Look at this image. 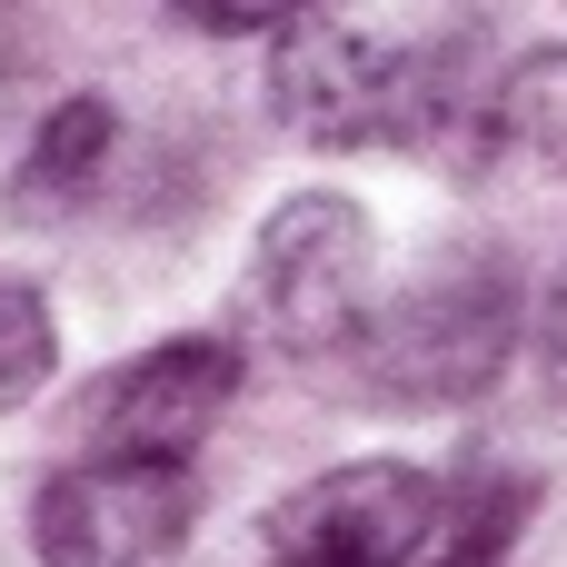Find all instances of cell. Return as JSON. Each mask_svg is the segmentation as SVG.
<instances>
[{"label":"cell","mask_w":567,"mask_h":567,"mask_svg":"<svg viewBox=\"0 0 567 567\" xmlns=\"http://www.w3.org/2000/svg\"><path fill=\"white\" fill-rule=\"evenodd\" d=\"M508 339H518V279H508V259L458 249L409 299H379V319L359 329V349L339 369L369 399H389V409H458V399H478L508 369Z\"/></svg>","instance_id":"6da1fadb"},{"label":"cell","mask_w":567,"mask_h":567,"mask_svg":"<svg viewBox=\"0 0 567 567\" xmlns=\"http://www.w3.org/2000/svg\"><path fill=\"white\" fill-rule=\"evenodd\" d=\"M249 319L269 349L309 359V369H339L359 349V329L379 319V229L359 199L339 189H299L259 249H249Z\"/></svg>","instance_id":"7a4b0ae2"},{"label":"cell","mask_w":567,"mask_h":567,"mask_svg":"<svg viewBox=\"0 0 567 567\" xmlns=\"http://www.w3.org/2000/svg\"><path fill=\"white\" fill-rule=\"evenodd\" d=\"M538 359H548V389L567 399V259L548 279V299H538Z\"/></svg>","instance_id":"8fae6325"},{"label":"cell","mask_w":567,"mask_h":567,"mask_svg":"<svg viewBox=\"0 0 567 567\" xmlns=\"http://www.w3.org/2000/svg\"><path fill=\"white\" fill-rule=\"evenodd\" d=\"M100 159H110V100H60V110L40 120V140L20 150L10 199H20V209H70V199L100 179Z\"/></svg>","instance_id":"8992f818"},{"label":"cell","mask_w":567,"mask_h":567,"mask_svg":"<svg viewBox=\"0 0 567 567\" xmlns=\"http://www.w3.org/2000/svg\"><path fill=\"white\" fill-rule=\"evenodd\" d=\"M199 528V478L159 458H80L40 488V567H169Z\"/></svg>","instance_id":"3957f363"},{"label":"cell","mask_w":567,"mask_h":567,"mask_svg":"<svg viewBox=\"0 0 567 567\" xmlns=\"http://www.w3.org/2000/svg\"><path fill=\"white\" fill-rule=\"evenodd\" d=\"M50 359H60V329H50L40 289L0 279V409H20V399L50 379Z\"/></svg>","instance_id":"ba28073f"},{"label":"cell","mask_w":567,"mask_h":567,"mask_svg":"<svg viewBox=\"0 0 567 567\" xmlns=\"http://www.w3.org/2000/svg\"><path fill=\"white\" fill-rule=\"evenodd\" d=\"M429 538H439V548H419V567H498L508 558V528H498L488 498H468V508H458L449 528H429Z\"/></svg>","instance_id":"30bf717a"},{"label":"cell","mask_w":567,"mask_h":567,"mask_svg":"<svg viewBox=\"0 0 567 567\" xmlns=\"http://www.w3.org/2000/svg\"><path fill=\"white\" fill-rule=\"evenodd\" d=\"M189 30H209V40H259V30H299L309 10H329V0H169Z\"/></svg>","instance_id":"9c48e42d"},{"label":"cell","mask_w":567,"mask_h":567,"mask_svg":"<svg viewBox=\"0 0 567 567\" xmlns=\"http://www.w3.org/2000/svg\"><path fill=\"white\" fill-rule=\"evenodd\" d=\"M498 150H528L538 169H567V40L528 50L498 80Z\"/></svg>","instance_id":"52a82bcc"},{"label":"cell","mask_w":567,"mask_h":567,"mask_svg":"<svg viewBox=\"0 0 567 567\" xmlns=\"http://www.w3.org/2000/svg\"><path fill=\"white\" fill-rule=\"evenodd\" d=\"M429 528L439 488L399 458H359L279 498V518L259 528V567H419Z\"/></svg>","instance_id":"277c9868"},{"label":"cell","mask_w":567,"mask_h":567,"mask_svg":"<svg viewBox=\"0 0 567 567\" xmlns=\"http://www.w3.org/2000/svg\"><path fill=\"white\" fill-rule=\"evenodd\" d=\"M239 399V349L229 339H169V349H140L90 409V458H159V468H189V449L229 419Z\"/></svg>","instance_id":"5b68a950"}]
</instances>
